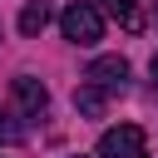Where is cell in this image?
<instances>
[{
  "label": "cell",
  "mask_w": 158,
  "mask_h": 158,
  "mask_svg": "<svg viewBox=\"0 0 158 158\" xmlns=\"http://www.w3.org/2000/svg\"><path fill=\"white\" fill-rule=\"evenodd\" d=\"M59 30H64L69 44H99V40H104V15H99L89 0H74V5L59 10Z\"/></svg>",
  "instance_id": "6da1fadb"
},
{
  "label": "cell",
  "mask_w": 158,
  "mask_h": 158,
  "mask_svg": "<svg viewBox=\"0 0 158 158\" xmlns=\"http://www.w3.org/2000/svg\"><path fill=\"white\" fill-rule=\"evenodd\" d=\"M99 158H148V138L138 123H118L99 133Z\"/></svg>",
  "instance_id": "7a4b0ae2"
},
{
  "label": "cell",
  "mask_w": 158,
  "mask_h": 158,
  "mask_svg": "<svg viewBox=\"0 0 158 158\" xmlns=\"http://www.w3.org/2000/svg\"><path fill=\"white\" fill-rule=\"evenodd\" d=\"M84 84L104 89L109 99H114V94H123V89H128V59H123V54H99V59L84 69Z\"/></svg>",
  "instance_id": "3957f363"
},
{
  "label": "cell",
  "mask_w": 158,
  "mask_h": 158,
  "mask_svg": "<svg viewBox=\"0 0 158 158\" xmlns=\"http://www.w3.org/2000/svg\"><path fill=\"white\" fill-rule=\"evenodd\" d=\"M10 99H15V109H20L25 118H40V114H44V104H49V89H44L35 74H20V79L10 84Z\"/></svg>",
  "instance_id": "277c9868"
},
{
  "label": "cell",
  "mask_w": 158,
  "mask_h": 158,
  "mask_svg": "<svg viewBox=\"0 0 158 158\" xmlns=\"http://www.w3.org/2000/svg\"><path fill=\"white\" fill-rule=\"evenodd\" d=\"M99 5H104V15H114L128 35L143 30V10H138V0H99Z\"/></svg>",
  "instance_id": "5b68a950"
},
{
  "label": "cell",
  "mask_w": 158,
  "mask_h": 158,
  "mask_svg": "<svg viewBox=\"0 0 158 158\" xmlns=\"http://www.w3.org/2000/svg\"><path fill=\"white\" fill-rule=\"evenodd\" d=\"M74 109H79L84 118H104L109 94H104V89H94V84H79V89H74Z\"/></svg>",
  "instance_id": "8992f818"
},
{
  "label": "cell",
  "mask_w": 158,
  "mask_h": 158,
  "mask_svg": "<svg viewBox=\"0 0 158 158\" xmlns=\"http://www.w3.org/2000/svg\"><path fill=\"white\" fill-rule=\"evenodd\" d=\"M44 25H49V5H44V0H25V10H20V35L35 40Z\"/></svg>",
  "instance_id": "52a82bcc"
},
{
  "label": "cell",
  "mask_w": 158,
  "mask_h": 158,
  "mask_svg": "<svg viewBox=\"0 0 158 158\" xmlns=\"http://www.w3.org/2000/svg\"><path fill=\"white\" fill-rule=\"evenodd\" d=\"M10 138H20V123H5V114H0V143H10Z\"/></svg>",
  "instance_id": "ba28073f"
},
{
  "label": "cell",
  "mask_w": 158,
  "mask_h": 158,
  "mask_svg": "<svg viewBox=\"0 0 158 158\" xmlns=\"http://www.w3.org/2000/svg\"><path fill=\"white\" fill-rule=\"evenodd\" d=\"M148 74H153V94H158V54L148 59Z\"/></svg>",
  "instance_id": "9c48e42d"
}]
</instances>
